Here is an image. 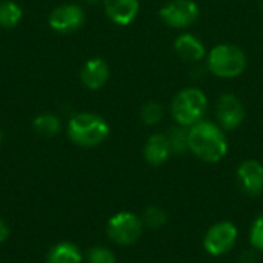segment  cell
<instances>
[{
	"instance_id": "cell-1",
	"label": "cell",
	"mask_w": 263,
	"mask_h": 263,
	"mask_svg": "<svg viewBox=\"0 0 263 263\" xmlns=\"http://www.w3.org/2000/svg\"><path fill=\"white\" fill-rule=\"evenodd\" d=\"M188 149L202 162L217 163L228 153V140L219 125L208 120H200L190 126Z\"/></svg>"
},
{
	"instance_id": "cell-2",
	"label": "cell",
	"mask_w": 263,
	"mask_h": 263,
	"mask_svg": "<svg viewBox=\"0 0 263 263\" xmlns=\"http://www.w3.org/2000/svg\"><path fill=\"white\" fill-rule=\"evenodd\" d=\"M109 136L106 120L94 112H79L68 122V137L82 148H94Z\"/></svg>"
},
{
	"instance_id": "cell-3",
	"label": "cell",
	"mask_w": 263,
	"mask_h": 263,
	"mask_svg": "<svg viewBox=\"0 0 263 263\" xmlns=\"http://www.w3.org/2000/svg\"><path fill=\"white\" fill-rule=\"evenodd\" d=\"M208 108V99L202 89L186 88L177 92L171 102L173 119L182 126H193L202 120Z\"/></svg>"
},
{
	"instance_id": "cell-4",
	"label": "cell",
	"mask_w": 263,
	"mask_h": 263,
	"mask_svg": "<svg viewBox=\"0 0 263 263\" xmlns=\"http://www.w3.org/2000/svg\"><path fill=\"white\" fill-rule=\"evenodd\" d=\"M210 71L222 79H233L240 76L247 68V55L243 51L230 43L214 46L208 54Z\"/></svg>"
},
{
	"instance_id": "cell-5",
	"label": "cell",
	"mask_w": 263,
	"mask_h": 263,
	"mask_svg": "<svg viewBox=\"0 0 263 263\" xmlns=\"http://www.w3.org/2000/svg\"><path fill=\"white\" fill-rule=\"evenodd\" d=\"M143 233V222L142 219L131 213V211H120L116 213L106 223V234L108 237L122 247L134 245Z\"/></svg>"
},
{
	"instance_id": "cell-6",
	"label": "cell",
	"mask_w": 263,
	"mask_h": 263,
	"mask_svg": "<svg viewBox=\"0 0 263 263\" xmlns=\"http://www.w3.org/2000/svg\"><path fill=\"white\" fill-rule=\"evenodd\" d=\"M239 230L233 222L223 220L217 222L208 228L203 237V248L213 257H220L228 254L237 242Z\"/></svg>"
},
{
	"instance_id": "cell-7",
	"label": "cell",
	"mask_w": 263,
	"mask_h": 263,
	"mask_svg": "<svg viewBox=\"0 0 263 263\" xmlns=\"http://www.w3.org/2000/svg\"><path fill=\"white\" fill-rule=\"evenodd\" d=\"M160 18L171 28H188L199 18V6L193 0H171L160 8Z\"/></svg>"
},
{
	"instance_id": "cell-8",
	"label": "cell",
	"mask_w": 263,
	"mask_h": 263,
	"mask_svg": "<svg viewBox=\"0 0 263 263\" xmlns=\"http://www.w3.org/2000/svg\"><path fill=\"white\" fill-rule=\"evenodd\" d=\"M83 22H85V12L82 6L74 3H65L54 8L48 18L51 29L60 34H69L80 29Z\"/></svg>"
},
{
	"instance_id": "cell-9",
	"label": "cell",
	"mask_w": 263,
	"mask_h": 263,
	"mask_svg": "<svg viewBox=\"0 0 263 263\" xmlns=\"http://www.w3.org/2000/svg\"><path fill=\"white\" fill-rule=\"evenodd\" d=\"M216 117L222 129L231 131L242 125L245 108L234 94H222L216 103Z\"/></svg>"
},
{
	"instance_id": "cell-10",
	"label": "cell",
	"mask_w": 263,
	"mask_h": 263,
	"mask_svg": "<svg viewBox=\"0 0 263 263\" xmlns=\"http://www.w3.org/2000/svg\"><path fill=\"white\" fill-rule=\"evenodd\" d=\"M237 182L240 190L250 196L257 197L263 193V165L257 160H245L237 168Z\"/></svg>"
},
{
	"instance_id": "cell-11",
	"label": "cell",
	"mask_w": 263,
	"mask_h": 263,
	"mask_svg": "<svg viewBox=\"0 0 263 263\" xmlns=\"http://www.w3.org/2000/svg\"><path fill=\"white\" fill-rule=\"evenodd\" d=\"M108 18L120 26L129 25L139 14V0H102Z\"/></svg>"
},
{
	"instance_id": "cell-12",
	"label": "cell",
	"mask_w": 263,
	"mask_h": 263,
	"mask_svg": "<svg viewBox=\"0 0 263 263\" xmlns=\"http://www.w3.org/2000/svg\"><path fill=\"white\" fill-rule=\"evenodd\" d=\"M109 79V68L100 57H94L85 62L80 69V80L88 89H100Z\"/></svg>"
},
{
	"instance_id": "cell-13",
	"label": "cell",
	"mask_w": 263,
	"mask_h": 263,
	"mask_svg": "<svg viewBox=\"0 0 263 263\" xmlns=\"http://www.w3.org/2000/svg\"><path fill=\"white\" fill-rule=\"evenodd\" d=\"M171 154L173 153H171V146H170L166 134L156 133V134L149 136V139L146 140L145 148H143V156H145V160L151 166L163 165Z\"/></svg>"
},
{
	"instance_id": "cell-14",
	"label": "cell",
	"mask_w": 263,
	"mask_h": 263,
	"mask_svg": "<svg viewBox=\"0 0 263 263\" xmlns=\"http://www.w3.org/2000/svg\"><path fill=\"white\" fill-rule=\"evenodd\" d=\"M176 52L186 62H197L205 55V45L193 34H182L174 42Z\"/></svg>"
},
{
	"instance_id": "cell-15",
	"label": "cell",
	"mask_w": 263,
	"mask_h": 263,
	"mask_svg": "<svg viewBox=\"0 0 263 263\" xmlns=\"http://www.w3.org/2000/svg\"><path fill=\"white\" fill-rule=\"evenodd\" d=\"M83 262V254L79 250L77 245L71 242H60L54 245L48 256L46 263H82Z\"/></svg>"
},
{
	"instance_id": "cell-16",
	"label": "cell",
	"mask_w": 263,
	"mask_h": 263,
	"mask_svg": "<svg viewBox=\"0 0 263 263\" xmlns=\"http://www.w3.org/2000/svg\"><path fill=\"white\" fill-rule=\"evenodd\" d=\"M23 17V9L18 3L12 0L0 2V26L2 28H15Z\"/></svg>"
},
{
	"instance_id": "cell-17",
	"label": "cell",
	"mask_w": 263,
	"mask_h": 263,
	"mask_svg": "<svg viewBox=\"0 0 263 263\" xmlns=\"http://www.w3.org/2000/svg\"><path fill=\"white\" fill-rule=\"evenodd\" d=\"M32 128L43 137H54L60 131V119L51 112H45L34 119Z\"/></svg>"
},
{
	"instance_id": "cell-18",
	"label": "cell",
	"mask_w": 263,
	"mask_h": 263,
	"mask_svg": "<svg viewBox=\"0 0 263 263\" xmlns=\"http://www.w3.org/2000/svg\"><path fill=\"white\" fill-rule=\"evenodd\" d=\"M188 131L190 129H186V126H182V125L170 129L166 137H168L173 154H183L188 151Z\"/></svg>"
},
{
	"instance_id": "cell-19",
	"label": "cell",
	"mask_w": 263,
	"mask_h": 263,
	"mask_svg": "<svg viewBox=\"0 0 263 263\" xmlns=\"http://www.w3.org/2000/svg\"><path fill=\"white\" fill-rule=\"evenodd\" d=\"M140 219L143 222V227H148L151 230H160L168 222V213L160 206H148Z\"/></svg>"
},
{
	"instance_id": "cell-20",
	"label": "cell",
	"mask_w": 263,
	"mask_h": 263,
	"mask_svg": "<svg viewBox=\"0 0 263 263\" xmlns=\"http://www.w3.org/2000/svg\"><path fill=\"white\" fill-rule=\"evenodd\" d=\"M165 116V109L157 102H148L140 109V119L145 125H157Z\"/></svg>"
},
{
	"instance_id": "cell-21",
	"label": "cell",
	"mask_w": 263,
	"mask_h": 263,
	"mask_svg": "<svg viewBox=\"0 0 263 263\" xmlns=\"http://www.w3.org/2000/svg\"><path fill=\"white\" fill-rule=\"evenodd\" d=\"M86 260L88 263H116V254L105 247H94L88 250L86 253Z\"/></svg>"
},
{
	"instance_id": "cell-22",
	"label": "cell",
	"mask_w": 263,
	"mask_h": 263,
	"mask_svg": "<svg viewBox=\"0 0 263 263\" xmlns=\"http://www.w3.org/2000/svg\"><path fill=\"white\" fill-rule=\"evenodd\" d=\"M250 242L256 251L263 253V211L253 220L250 228Z\"/></svg>"
},
{
	"instance_id": "cell-23",
	"label": "cell",
	"mask_w": 263,
	"mask_h": 263,
	"mask_svg": "<svg viewBox=\"0 0 263 263\" xmlns=\"http://www.w3.org/2000/svg\"><path fill=\"white\" fill-rule=\"evenodd\" d=\"M240 263H257V254L254 251H243L240 256Z\"/></svg>"
},
{
	"instance_id": "cell-24",
	"label": "cell",
	"mask_w": 263,
	"mask_h": 263,
	"mask_svg": "<svg viewBox=\"0 0 263 263\" xmlns=\"http://www.w3.org/2000/svg\"><path fill=\"white\" fill-rule=\"evenodd\" d=\"M8 237H9V227L3 219H0V243L6 242Z\"/></svg>"
},
{
	"instance_id": "cell-25",
	"label": "cell",
	"mask_w": 263,
	"mask_h": 263,
	"mask_svg": "<svg viewBox=\"0 0 263 263\" xmlns=\"http://www.w3.org/2000/svg\"><path fill=\"white\" fill-rule=\"evenodd\" d=\"M83 2H86V3H91V5H94V3H97V2H102V0H83Z\"/></svg>"
},
{
	"instance_id": "cell-26",
	"label": "cell",
	"mask_w": 263,
	"mask_h": 263,
	"mask_svg": "<svg viewBox=\"0 0 263 263\" xmlns=\"http://www.w3.org/2000/svg\"><path fill=\"white\" fill-rule=\"evenodd\" d=\"M2 140H3V133L0 131V143H2Z\"/></svg>"
}]
</instances>
